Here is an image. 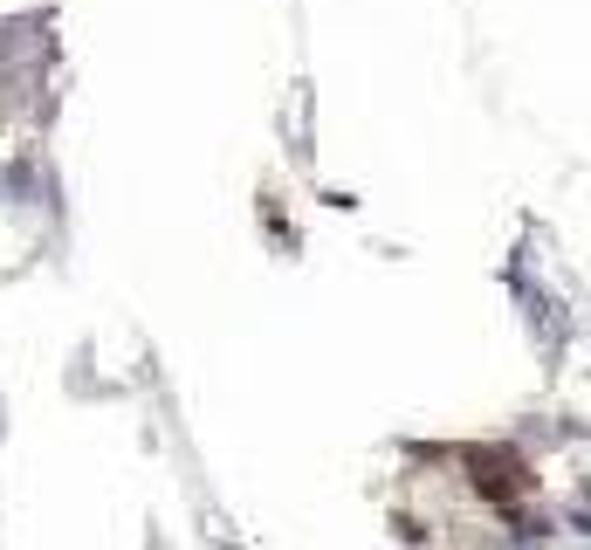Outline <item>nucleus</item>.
Returning a JSON list of instances; mask_svg holds the SVG:
<instances>
[{
	"mask_svg": "<svg viewBox=\"0 0 591 550\" xmlns=\"http://www.w3.org/2000/svg\"><path fill=\"white\" fill-rule=\"evenodd\" d=\"M467 475H475V489L489 502H516L523 495V475H516V461H509L502 448H475V454H467Z\"/></svg>",
	"mask_w": 591,
	"mask_h": 550,
	"instance_id": "1",
	"label": "nucleus"
}]
</instances>
